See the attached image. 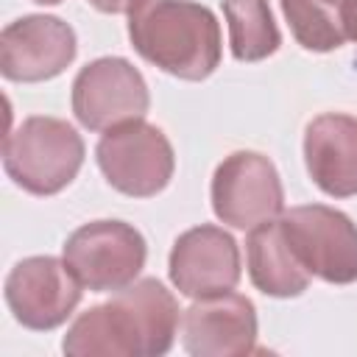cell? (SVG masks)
Here are the masks:
<instances>
[{
    "label": "cell",
    "mask_w": 357,
    "mask_h": 357,
    "mask_svg": "<svg viewBox=\"0 0 357 357\" xmlns=\"http://www.w3.org/2000/svg\"><path fill=\"white\" fill-rule=\"evenodd\" d=\"M84 165L81 134L59 117H28L3 142V167L31 195L61 192Z\"/></svg>",
    "instance_id": "3"
},
{
    "label": "cell",
    "mask_w": 357,
    "mask_h": 357,
    "mask_svg": "<svg viewBox=\"0 0 357 357\" xmlns=\"http://www.w3.org/2000/svg\"><path fill=\"white\" fill-rule=\"evenodd\" d=\"M86 3L103 14H131L142 0H86Z\"/></svg>",
    "instance_id": "18"
},
{
    "label": "cell",
    "mask_w": 357,
    "mask_h": 357,
    "mask_svg": "<svg viewBox=\"0 0 357 357\" xmlns=\"http://www.w3.org/2000/svg\"><path fill=\"white\" fill-rule=\"evenodd\" d=\"M181 340L192 357H240L257 343V310L251 298L226 290L195 298L181 315Z\"/></svg>",
    "instance_id": "12"
},
{
    "label": "cell",
    "mask_w": 357,
    "mask_h": 357,
    "mask_svg": "<svg viewBox=\"0 0 357 357\" xmlns=\"http://www.w3.org/2000/svg\"><path fill=\"white\" fill-rule=\"evenodd\" d=\"M128 39L145 61L181 81L209 78L223 53L215 14L192 0H142L128 14Z\"/></svg>",
    "instance_id": "2"
},
{
    "label": "cell",
    "mask_w": 357,
    "mask_h": 357,
    "mask_svg": "<svg viewBox=\"0 0 357 357\" xmlns=\"http://www.w3.org/2000/svg\"><path fill=\"white\" fill-rule=\"evenodd\" d=\"M148 106L151 95L142 73L120 56L89 61L73 81V114L89 131L142 120Z\"/></svg>",
    "instance_id": "7"
},
{
    "label": "cell",
    "mask_w": 357,
    "mask_h": 357,
    "mask_svg": "<svg viewBox=\"0 0 357 357\" xmlns=\"http://www.w3.org/2000/svg\"><path fill=\"white\" fill-rule=\"evenodd\" d=\"M81 287L64 259L28 257L6 276V304L25 329L47 332L73 315L81 301Z\"/></svg>",
    "instance_id": "9"
},
{
    "label": "cell",
    "mask_w": 357,
    "mask_h": 357,
    "mask_svg": "<svg viewBox=\"0 0 357 357\" xmlns=\"http://www.w3.org/2000/svg\"><path fill=\"white\" fill-rule=\"evenodd\" d=\"M145 237L123 220H92L64 243V262L92 293H117L145 268Z\"/></svg>",
    "instance_id": "5"
},
{
    "label": "cell",
    "mask_w": 357,
    "mask_h": 357,
    "mask_svg": "<svg viewBox=\"0 0 357 357\" xmlns=\"http://www.w3.org/2000/svg\"><path fill=\"white\" fill-rule=\"evenodd\" d=\"M95 156L106 181L117 192L131 198H151L162 192L176 170L170 139L162 128L145 120H131L109 128L100 137Z\"/></svg>",
    "instance_id": "4"
},
{
    "label": "cell",
    "mask_w": 357,
    "mask_h": 357,
    "mask_svg": "<svg viewBox=\"0 0 357 357\" xmlns=\"http://www.w3.org/2000/svg\"><path fill=\"white\" fill-rule=\"evenodd\" d=\"M284 190L273 162L257 151H234L212 176V209L234 229H254L282 215Z\"/></svg>",
    "instance_id": "8"
},
{
    "label": "cell",
    "mask_w": 357,
    "mask_h": 357,
    "mask_svg": "<svg viewBox=\"0 0 357 357\" xmlns=\"http://www.w3.org/2000/svg\"><path fill=\"white\" fill-rule=\"evenodd\" d=\"M340 31L349 42H357V0H346L340 8Z\"/></svg>",
    "instance_id": "17"
},
{
    "label": "cell",
    "mask_w": 357,
    "mask_h": 357,
    "mask_svg": "<svg viewBox=\"0 0 357 357\" xmlns=\"http://www.w3.org/2000/svg\"><path fill=\"white\" fill-rule=\"evenodd\" d=\"M170 282L187 298L234 290L240 282V248L220 226H195L170 248Z\"/></svg>",
    "instance_id": "11"
},
{
    "label": "cell",
    "mask_w": 357,
    "mask_h": 357,
    "mask_svg": "<svg viewBox=\"0 0 357 357\" xmlns=\"http://www.w3.org/2000/svg\"><path fill=\"white\" fill-rule=\"evenodd\" d=\"M304 162L321 192L332 198L357 195V117L318 114L304 131Z\"/></svg>",
    "instance_id": "13"
},
{
    "label": "cell",
    "mask_w": 357,
    "mask_h": 357,
    "mask_svg": "<svg viewBox=\"0 0 357 357\" xmlns=\"http://www.w3.org/2000/svg\"><path fill=\"white\" fill-rule=\"evenodd\" d=\"M75 31L47 14H28L0 33V73L8 81L36 84L56 78L75 59Z\"/></svg>",
    "instance_id": "10"
},
{
    "label": "cell",
    "mask_w": 357,
    "mask_h": 357,
    "mask_svg": "<svg viewBox=\"0 0 357 357\" xmlns=\"http://www.w3.org/2000/svg\"><path fill=\"white\" fill-rule=\"evenodd\" d=\"M229 45L237 61H262L282 45L268 0H223Z\"/></svg>",
    "instance_id": "15"
},
{
    "label": "cell",
    "mask_w": 357,
    "mask_h": 357,
    "mask_svg": "<svg viewBox=\"0 0 357 357\" xmlns=\"http://www.w3.org/2000/svg\"><path fill=\"white\" fill-rule=\"evenodd\" d=\"M248 257V276L257 290L273 298H293L301 296L312 279V273L296 257L282 220H265L251 229L245 240Z\"/></svg>",
    "instance_id": "14"
},
{
    "label": "cell",
    "mask_w": 357,
    "mask_h": 357,
    "mask_svg": "<svg viewBox=\"0 0 357 357\" xmlns=\"http://www.w3.org/2000/svg\"><path fill=\"white\" fill-rule=\"evenodd\" d=\"M279 220L296 257L312 276L329 284L357 282V226L349 215L324 204H307L287 209Z\"/></svg>",
    "instance_id": "6"
},
{
    "label": "cell",
    "mask_w": 357,
    "mask_h": 357,
    "mask_svg": "<svg viewBox=\"0 0 357 357\" xmlns=\"http://www.w3.org/2000/svg\"><path fill=\"white\" fill-rule=\"evenodd\" d=\"M343 3L346 0H282V14L301 47L329 53L346 42L340 31Z\"/></svg>",
    "instance_id": "16"
},
{
    "label": "cell",
    "mask_w": 357,
    "mask_h": 357,
    "mask_svg": "<svg viewBox=\"0 0 357 357\" xmlns=\"http://www.w3.org/2000/svg\"><path fill=\"white\" fill-rule=\"evenodd\" d=\"M178 324L173 293L159 279H139L81 312L61 349L70 357H159L173 349Z\"/></svg>",
    "instance_id": "1"
},
{
    "label": "cell",
    "mask_w": 357,
    "mask_h": 357,
    "mask_svg": "<svg viewBox=\"0 0 357 357\" xmlns=\"http://www.w3.org/2000/svg\"><path fill=\"white\" fill-rule=\"evenodd\" d=\"M33 3H39V6H56V3H61V0H33Z\"/></svg>",
    "instance_id": "19"
}]
</instances>
